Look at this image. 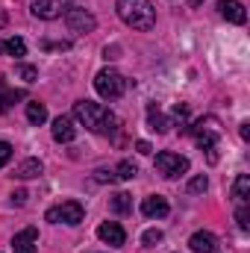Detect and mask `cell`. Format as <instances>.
I'll list each match as a JSON object with an SVG mask.
<instances>
[{
    "instance_id": "obj_34",
    "label": "cell",
    "mask_w": 250,
    "mask_h": 253,
    "mask_svg": "<svg viewBox=\"0 0 250 253\" xmlns=\"http://www.w3.org/2000/svg\"><path fill=\"white\" fill-rule=\"evenodd\" d=\"M3 27H6V12L0 9V30H3Z\"/></svg>"
},
{
    "instance_id": "obj_11",
    "label": "cell",
    "mask_w": 250,
    "mask_h": 253,
    "mask_svg": "<svg viewBox=\"0 0 250 253\" xmlns=\"http://www.w3.org/2000/svg\"><path fill=\"white\" fill-rule=\"evenodd\" d=\"M53 138H56L59 144H68V141L77 138V126H74V121H71V115L53 118Z\"/></svg>"
},
{
    "instance_id": "obj_28",
    "label": "cell",
    "mask_w": 250,
    "mask_h": 253,
    "mask_svg": "<svg viewBox=\"0 0 250 253\" xmlns=\"http://www.w3.org/2000/svg\"><path fill=\"white\" fill-rule=\"evenodd\" d=\"M9 159H12V144H9V141H0V168H3Z\"/></svg>"
},
{
    "instance_id": "obj_32",
    "label": "cell",
    "mask_w": 250,
    "mask_h": 253,
    "mask_svg": "<svg viewBox=\"0 0 250 253\" xmlns=\"http://www.w3.org/2000/svg\"><path fill=\"white\" fill-rule=\"evenodd\" d=\"M135 150H138V153H150V144H147V141H138Z\"/></svg>"
},
{
    "instance_id": "obj_30",
    "label": "cell",
    "mask_w": 250,
    "mask_h": 253,
    "mask_svg": "<svg viewBox=\"0 0 250 253\" xmlns=\"http://www.w3.org/2000/svg\"><path fill=\"white\" fill-rule=\"evenodd\" d=\"M12 203H18V206L27 203V191H15V194H12Z\"/></svg>"
},
{
    "instance_id": "obj_10",
    "label": "cell",
    "mask_w": 250,
    "mask_h": 253,
    "mask_svg": "<svg viewBox=\"0 0 250 253\" xmlns=\"http://www.w3.org/2000/svg\"><path fill=\"white\" fill-rule=\"evenodd\" d=\"M168 212H171V206L162 194H150V197L141 200V215L144 218H165Z\"/></svg>"
},
{
    "instance_id": "obj_9",
    "label": "cell",
    "mask_w": 250,
    "mask_h": 253,
    "mask_svg": "<svg viewBox=\"0 0 250 253\" xmlns=\"http://www.w3.org/2000/svg\"><path fill=\"white\" fill-rule=\"evenodd\" d=\"M97 239L103 242V245H109V248H121L126 242V233L121 224H115V221H103L100 227H97Z\"/></svg>"
},
{
    "instance_id": "obj_22",
    "label": "cell",
    "mask_w": 250,
    "mask_h": 253,
    "mask_svg": "<svg viewBox=\"0 0 250 253\" xmlns=\"http://www.w3.org/2000/svg\"><path fill=\"white\" fill-rule=\"evenodd\" d=\"M112 174H115V180H132V177L138 174V168H135L129 159H124V162H118V165L112 168Z\"/></svg>"
},
{
    "instance_id": "obj_7",
    "label": "cell",
    "mask_w": 250,
    "mask_h": 253,
    "mask_svg": "<svg viewBox=\"0 0 250 253\" xmlns=\"http://www.w3.org/2000/svg\"><path fill=\"white\" fill-rule=\"evenodd\" d=\"M65 24L74 30V33H91L97 27V18L88 12V9H80V6H68L65 12Z\"/></svg>"
},
{
    "instance_id": "obj_6",
    "label": "cell",
    "mask_w": 250,
    "mask_h": 253,
    "mask_svg": "<svg viewBox=\"0 0 250 253\" xmlns=\"http://www.w3.org/2000/svg\"><path fill=\"white\" fill-rule=\"evenodd\" d=\"M156 171H159L162 177H168V180H177V177H183L188 171V159L180 156V153L162 150V153H156Z\"/></svg>"
},
{
    "instance_id": "obj_14",
    "label": "cell",
    "mask_w": 250,
    "mask_h": 253,
    "mask_svg": "<svg viewBox=\"0 0 250 253\" xmlns=\"http://www.w3.org/2000/svg\"><path fill=\"white\" fill-rule=\"evenodd\" d=\"M188 248H191L194 253H215L218 251V239H215L212 233L200 230V233H194V236L188 239Z\"/></svg>"
},
{
    "instance_id": "obj_25",
    "label": "cell",
    "mask_w": 250,
    "mask_h": 253,
    "mask_svg": "<svg viewBox=\"0 0 250 253\" xmlns=\"http://www.w3.org/2000/svg\"><path fill=\"white\" fill-rule=\"evenodd\" d=\"M206 189H209V180H206L203 174H200V177H194V180L188 183V191H191V194H200V191H206Z\"/></svg>"
},
{
    "instance_id": "obj_5",
    "label": "cell",
    "mask_w": 250,
    "mask_h": 253,
    "mask_svg": "<svg viewBox=\"0 0 250 253\" xmlns=\"http://www.w3.org/2000/svg\"><path fill=\"white\" fill-rule=\"evenodd\" d=\"M83 218H85V209L77 200H65L59 206L47 209V221L50 224H71V227H77V224H83Z\"/></svg>"
},
{
    "instance_id": "obj_20",
    "label": "cell",
    "mask_w": 250,
    "mask_h": 253,
    "mask_svg": "<svg viewBox=\"0 0 250 253\" xmlns=\"http://www.w3.org/2000/svg\"><path fill=\"white\" fill-rule=\"evenodd\" d=\"M27 121H30V124H44V121H47V106H44V103H39V100H30V103H27Z\"/></svg>"
},
{
    "instance_id": "obj_24",
    "label": "cell",
    "mask_w": 250,
    "mask_h": 253,
    "mask_svg": "<svg viewBox=\"0 0 250 253\" xmlns=\"http://www.w3.org/2000/svg\"><path fill=\"white\" fill-rule=\"evenodd\" d=\"M236 221H239V230L248 233L250 230V209L248 206H239V209H236Z\"/></svg>"
},
{
    "instance_id": "obj_16",
    "label": "cell",
    "mask_w": 250,
    "mask_h": 253,
    "mask_svg": "<svg viewBox=\"0 0 250 253\" xmlns=\"http://www.w3.org/2000/svg\"><path fill=\"white\" fill-rule=\"evenodd\" d=\"M27 94L21 91V88H6V83L0 80V112H9L18 100H24Z\"/></svg>"
},
{
    "instance_id": "obj_2",
    "label": "cell",
    "mask_w": 250,
    "mask_h": 253,
    "mask_svg": "<svg viewBox=\"0 0 250 253\" xmlns=\"http://www.w3.org/2000/svg\"><path fill=\"white\" fill-rule=\"evenodd\" d=\"M118 18L132 30H153L156 9L150 0H118Z\"/></svg>"
},
{
    "instance_id": "obj_15",
    "label": "cell",
    "mask_w": 250,
    "mask_h": 253,
    "mask_svg": "<svg viewBox=\"0 0 250 253\" xmlns=\"http://www.w3.org/2000/svg\"><path fill=\"white\" fill-rule=\"evenodd\" d=\"M147 124H150L153 132H168V129L174 126V121H168V118L159 112V106H156V103H150V106H147Z\"/></svg>"
},
{
    "instance_id": "obj_17",
    "label": "cell",
    "mask_w": 250,
    "mask_h": 253,
    "mask_svg": "<svg viewBox=\"0 0 250 253\" xmlns=\"http://www.w3.org/2000/svg\"><path fill=\"white\" fill-rule=\"evenodd\" d=\"M233 200L239 206H248V200H250V177L248 174H239L236 177V183H233Z\"/></svg>"
},
{
    "instance_id": "obj_8",
    "label": "cell",
    "mask_w": 250,
    "mask_h": 253,
    "mask_svg": "<svg viewBox=\"0 0 250 253\" xmlns=\"http://www.w3.org/2000/svg\"><path fill=\"white\" fill-rule=\"evenodd\" d=\"M71 0H33V15L44 21H56L62 12H68Z\"/></svg>"
},
{
    "instance_id": "obj_29",
    "label": "cell",
    "mask_w": 250,
    "mask_h": 253,
    "mask_svg": "<svg viewBox=\"0 0 250 253\" xmlns=\"http://www.w3.org/2000/svg\"><path fill=\"white\" fill-rule=\"evenodd\" d=\"M42 47H44V50H68V47H71V42H44Z\"/></svg>"
},
{
    "instance_id": "obj_18",
    "label": "cell",
    "mask_w": 250,
    "mask_h": 253,
    "mask_svg": "<svg viewBox=\"0 0 250 253\" xmlns=\"http://www.w3.org/2000/svg\"><path fill=\"white\" fill-rule=\"evenodd\" d=\"M44 171V165L39 162V159H24L18 168H15V177L18 180H33V177H39Z\"/></svg>"
},
{
    "instance_id": "obj_3",
    "label": "cell",
    "mask_w": 250,
    "mask_h": 253,
    "mask_svg": "<svg viewBox=\"0 0 250 253\" xmlns=\"http://www.w3.org/2000/svg\"><path fill=\"white\" fill-rule=\"evenodd\" d=\"M94 88H97V94H100L103 100H115V97H121L126 88H129V80H126L124 74L112 71V68H103V71L94 77Z\"/></svg>"
},
{
    "instance_id": "obj_4",
    "label": "cell",
    "mask_w": 250,
    "mask_h": 253,
    "mask_svg": "<svg viewBox=\"0 0 250 253\" xmlns=\"http://www.w3.org/2000/svg\"><path fill=\"white\" fill-rule=\"evenodd\" d=\"M191 135H194L197 147L212 150V147H218V141H221L224 129H221V121H218L215 115H206V118H200L197 124L191 126Z\"/></svg>"
},
{
    "instance_id": "obj_1",
    "label": "cell",
    "mask_w": 250,
    "mask_h": 253,
    "mask_svg": "<svg viewBox=\"0 0 250 253\" xmlns=\"http://www.w3.org/2000/svg\"><path fill=\"white\" fill-rule=\"evenodd\" d=\"M74 118L97 135H112L118 129V118L103 103H94V100H77L74 103Z\"/></svg>"
},
{
    "instance_id": "obj_21",
    "label": "cell",
    "mask_w": 250,
    "mask_h": 253,
    "mask_svg": "<svg viewBox=\"0 0 250 253\" xmlns=\"http://www.w3.org/2000/svg\"><path fill=\"white\" fill-rule=\"evenodd\" d=\"M0 53H9V56H27V44H24V39H3L0 42Z\"/></svg>"
},
{
    "instance_id": "obj_12",
    "label": "cell",
    "mask_w": 250,
    "mask_h": 253,
    "mask_svg": "<svg viewBox=\"0 0 250 253\" xmlns=\"http://www.w3.org/2000/svg\"><path fill=\"white\" fill-rule=\"evenodd\" d=\"M218 12H221V18H227L230 24H245V18H248L245 6H242L239 0H218Z\"/></svg>"
},
{
    "instance_id": "obj_26",
    "label": "cell",
    "mask_w": 250,
    "mask_h": 253,
    "mask_svg": "<svg viewBox=\"0 0 250 253\" xmlns=\"http://www.w3.org/2000/svg\"><path fill=\"white\" fill-rule=\"evenodd\" d=\"M141 242H144L147 248H153V245H159V242H162V230H147V233L141 236Z\"/></svg>"
},
{
    "instance_id": "obj_19",
    "label": "cell",
    "mask_w": 250,
    "mask_h": 253,
    "mask_svg": "<svg viewBox=\"0 0 250 253\" xmlns=\"http://www.w3.org/2000/svg\"><path fill=\"white\" fill-rule=\"evenodd\" d=\"M109 209H112L115 215H126V212H132V197H129L126 191L112 194V197H109Z\"/></svg>"
},
{
    "instance_id": "obj_13",
    "label": "cell",
    "mask_w": 250,
    "mask_h": 253,
    "mask_svg": "<svg viewBox=\"0 0 250 253\" xmlns=\"http://www.w3.org/2000/svg\"><path fill=\"white\" fill-rule=\"evenodd\" d=\"M36 242H39V233H36V227H27V230L15 233V239H12V248H15V253H36Z\"/></svg>"
},
{
    "instance_id": "obj_23",
    "label": "cell",
    "mask_w": 250,
    "mask_h": 253,
    "mask_svg": "<svg viewBox=\"0 0 250 253\" xmlns=\"http://www.w3.org/2000/svg\"><path fill=\"white\" fill-rule=\"evenodd\" d=\"M15 71H18V77H21L24 83H36V77H39V71H36L33 65H18Z\"/></svg>"
},
{
    "instance_id": "obj_31",
    "label": "cell",
    "mask_w": 250,
    "mask_h": 253,
    "mask_svg": "<svg viewBox=\"0 0 250 253\" xmlns=\"http://www.w3.org/2000/svg\"><path fill=\"white\" fill-rule=\"evenodd\" d=\"M103 56H106V59H118V47H106Z\"/></svg>"
},
{
    "instance_id": "obj_27",
    "label": "cell",
    "mask_w": 250,
    "mask_h": 253,
    "mask_svg": "<svg viewBox=\"0 0 250 253\" xmlns=\"http://www.w3.org/2000/svg\"><path fill=\"white\" fill-rule=\"evenodd\" d=\"M94 180H97V183H115V174H112L109 168H97V171H94Z\"/></svg>"
},
{
    "instance_id": "obj_33",
    "label": "cell",
    "mask_w": 250,
    "mask_h": 253,
    "mask_svg": "<svg viewBox=\"0 0 250 253\" xmlns=\"http://www.w3.org/2000/svg\"><path fill=\"white\" fill-rule=\"evenodd\" d=\"M239 132H242V138H245V141H248V138H250V124H248V121L242 124V129H239Z\"/></svg>"
}]
</instances>
